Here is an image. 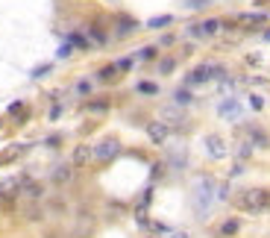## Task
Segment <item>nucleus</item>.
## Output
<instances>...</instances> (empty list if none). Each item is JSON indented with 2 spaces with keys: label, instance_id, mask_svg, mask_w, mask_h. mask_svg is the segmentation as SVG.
Returning <instances> with one entry per match:
<instances>
[{
  "label": "nucleus",
  "instance_id": "obj_1",
  "mask_svg": "<svg viewBox=\"0 0 270 238\" xmlns=\"http://www.w3.org/2000/svg\"><path fill=\"white\" fill-rule=\"evenodd\" d=\"M211 200H217V182L211 177H200L197 185H194V209H197L200 215H206Z\"/></svg>",
  "mask_w": 270,
  "mask_h": 238
},
{
  "label": "nucleus",
  "instance_id": "obj_2",
  "mask_svg": "<svg viewBox=\"0 0 270 238\" xmlns=\"http://www.w3.org/2000/svg\"><path fill=\"white\" fill-rule=\"evenodd\" d=\"M235 206H238L241 212H261V209H267V191L264 188H247L235 197Z\"/></svg>",
  "mask_w": 270,
  "mask_h": 238
},
{
  "label": "nucleus",
  "instance_id": "obj_3",
  "mask_svg": "<svg viewBox=\"0 0 270 238\" xmlns=\"http://www.w3.org/2000/svg\"><path fill=\"white\" fill-rule=\"evenodd\" d=\"M211 77H220V80H223V68H220V65H211V62H206V65H197L194 71L188 74L185 85H200V83H209Z\"/></svg>",
  "mask_w": 270,
  "mask_h": 238
},
{
  "label": "nucleus",
  "instance_id": "obj_4",
  "mask_svg": "<svg viewBox=\"0 0 270 238\" xmlns=\"http://www.w3.org/2000/svg\"><path fill=\"white\" fill-rule=\"evenodd\" d=\"M117 153H120V141H117V138H103L100 144L91 147V156L97 162H112Z\"/></svg>",
  "mask_w": 270,
  "mask_h": 238
},
{
  "label": "nucleus",
  "instance_id": "obj_5",
  "mask_svg": "<svg viewBox=\"0 0 270 238\" xmlns=\"http://www.w3.org/2000/svg\"><path fill=\"white\" fill-rule=\"evenodd\" d=\"M217 112H220V118H226V121H238L244 109H241V100H238V97H226L220 106H217Z\"/></svg>",
  "mask_w": 270,
  "mask_h": 238
},
{
  "label": "nucleus",
  "instance_id": "obj_6",
  "mask_svg": "<svg viewBox=\"0 0 270 238\" xmlns=\"http://www.w3.org/2000/svg\"><path fill=\"white\" fill-rule=\"evenodd\" d=\"M147 135H150L153 144H164L167 141V135H170V130H167L164 121H150V124H147Z\"/></svg>",
  "mask_w": 270,
  "mask_h": 238
},
{
  "label": "nucleus",
  "instance_id": "obj_7",
  "mask_svg": "<svg viewBox=\"0 0 270 238\" xmlns=\"http://www.w3.org/2000/svg\"><path fill=\"white\" fill-rule=\"evenodd\" d=\"M23 188V177H6L0 182V197H15Z\"/></svg>",
  "mask_w": 270,
  "mask_h": 238
},
{
  "label": "nucleus",
  "instance_id": "obj_8",
  "mask_svg": "<svg viewBox=\"0 0 270 238\" xmlns=\"http://www.w3.org/2000/svg\"><path fill=\"white\" fill-rule=\"evenodd\" d=\"M206 150H209L211 159H223V156L229 153V150H226V141H223L220 135H209V138H206Z\"/></svg>",
  "mask_w": 270,
  "mask_h": 238
},
{
  "label": "nucleus",
  "instance_id": "obj_9",
  "mask_svg": "<svg viewBox=\"0 0 270 238\" xmlns=\"http://www.w3.org/2000/svg\"><path fill=\"white\" fill-rule=\"evenodd\" d=\"M94 156H91V147H85V144H80L77 150H73V168H82V165H88Z\"/></svg>",
  "mask_w": 270,
  "mask_h": 238
},
{
  "label": "nucleus",
  "instance_id": "obj_10",
  "mask_svg": "<svg viewBox=\"0 0 270 238\" xmlns=\"http://www.w3.org/2000/svg\"><path fill=\"white\" fill-rule=\"evenodd\" d=\"M21 194L27 197V200H41V194H44V188H41L38 182H27V179H23V188H21Z\"/></svg>",
  "mask_w": 270,
  "mask_h": 238
},
{
  "label": "nucleus",
  "instance_id": "obj_11",
  "mask_svg": "<svg viewBox=\"0 0 270 238\" xmlns=\"http://www.w3.org/2000/svg\"><path fill=\"white\" fill-rule=\"evenodd\" d=\"M247 135L253 138V144H256V147H267V144H270L267 132H264V130H258V127H247Z\"/></svg>",
  "mask_w": 270,
  "mask_h": 238
},
{
  "label": "nucleus",
  "instance_id": "obj_12",
  "mask_svg": "<svg viewBox=\"0 0 270 238\" xmlns=\"http://www.w3.org/2000/svg\"><path fill=\"white\" fill-rule=\"evenodd\" d=\"M70 177H73V168H70V165H59L56 171H53V182H59V185H62V182H68Z\"/></svg>",
  "mask_w": 270,
  "mask_h": 238
},
{
  "label": "nucleus",
  "instance_id": "obj_13",
  "mask_svg": "<svg viewBox=\"0 0 270 238\" xmlns=\"http://www.w3.org/2000/svg\"><path fill=\"white\" fill-rule=\"evenodd\" d=\"M200 30H203V36H214V33L220 30V21H217V18H209V21L200 24Z\"/></svg>",
  "mask_w": 270,
  "mask_h": 238
},
{
  "label": "nucleus",
  "instance_id": "obj_14",
  "mask_svg": "<svg viewBox=\"0 0 270 238\" xmlns=\"http://www.w3.org/2000/svg\"><path fill=\"white\" fill-rule=\"evenodd\" d=\"M264 18H267V15H261V12H247V15H241L238 21H241V24H261Z\"/></svg>",
  "mask_w": 270,
  "mask_h": 238
},
{
  "label": "nucleus",
  "instance_id": "obj_15",
  "mask_svg": "<svg viewBox=\"0 0 270 238\" xmlns=\"http://www.w3.org/2000/svg\"><path fill=\"white\" fill-rule=\"evenodd\" d=\"M162 118H164V124H182V115H179L176 109H170V106L162 112Z\"/></svg>",
  "mask_w": 270,
  "mask_h": 238
},
{
  "label": "nucleus",
  "instance_id": "obj_16",
  "mask_svg": "<svg viewBox=\"0 0 270 238\" xmlns=\"http://www.w3.org/2000/svg\"><path fill=\"white\" fill-rule=\"evenodd\" d=\"M176 103H179V106H185V103H191V100H194V97H191V91H188V88H179V91H176Z\"/></svg>",
  "mask_w": 270,
  "mask_h": 238
},
{
  "label": "nucleus",
  "instance_id": "obj_17",
  "mask_svg": "<svg viewBox=\"0 0 270 238\" xmlns=\"http://www.w3.org/2000/svg\"><path fill=\"white\" fill-rule=\"evenodd\" d=\"M238 232V221H226V224L220 226V235L226 238V235H235Z\"/></svg>",
  "mask_w": 270,
  "mask_h": 238
},
{
  "label": "nucleus",
  "instance_id": "obj_18",
  "mask_svg": "<svg viewBox=\"0 0 270 238\" xmlns=\"http://www.w3.org/2000/svg\"><path fill=\"white\" fill-rule=\"evenodd\" d=\"M138 91L141 94H159V85L156 83H138Z\"/></svg>",
  "mask_w": 270,
  "mask_h": 238
},
{
  "label": "nucleus",
  "instance_id": "obj_19",
  "mask_svg": "<svg viewBox=\"0 0 270 238\" xmlns=\"http://www.w3.org/2000/svg\"><path fill=\"white\" fill-rule=\"evenodd\" d=\"M164 24H170V15H162V18H153V21H150L147 27H150V30H159V27H164Z\"/></svg>",
  "mask_w": 270,
  "mask_h": 238
},
{
  "label": "nucleus",
  "instance_id": "obj_20",
  "mask_svg": "<svg viewBox=\"0 0 270 238\" xmlns=\"http://www.w3.org/2000/svg\"><path fill=\"white\" fill-rule=\"evenodd\" d=\"M174 65H176V59H162L159 62V71L167 74V71H174Z\"/></svg>",
  "mask_w": 270,
  "mask_h": 238
},
{
  "label": "nucleus",
  "instance_id": "obj_21",
  "mask_svg": "<svg viewBox=\"0 0 270 238\" xmlns=\"http://www.w3.org/2000/svg\"><path fill=\"white\" fill-rule=\"evenodd\" d=\"M138 56H141V59H153V56H156V47H141Z\"/></svg>",
  "mask_w": 270,
  "mask_h": 238
},
{
  "label": "nucleus",
  "instance_id": "obj_22",
  "mask_svg": "<svg viewBox=\"0 0 270 238\" xmlns=\"http://www.w3.org/2000/svg\"><path fill=\"white\" fill-rule=\"evenodd\" d=\"M129 65H132V59H120L115 68H117V71H129Z\"/></svg>",
  "mask_w": 270,
  "mask_h": 238
},
{
  "label": "nucleus",
  "instance_id": "obj_23",
  "mask_svg": "<svg viewBox=\"0 0 270 238\" xmlns=\"http://www.w3.org/2000/svg\"><path fill=\"white\" fill-rule=\"evenodd\" d=\"M250 103H253V109H261V106H264V100H261L258 94H253V97H250Z\"/></svg>",
  "mask_w": 270,
  "mask_h": 238
},
{
  "label": "nucleus",
  "instance_id": "obj_24",
  "mask_svg": "<svg viewBox=\"0 0 270 238\" xmlns=\"http://www.w3.org/2000/svg\"><path fill=\"white\" fill-rule=\"evenodd\" d=\"M188 6H206V0H188Z\"/></svg>",
  "mask_w": 270,
  "mask_h": 238
},
{
  "label": "nucleus",
  "instance_id": "obj_25",
  "mask_svg": "<svg viewBox=\"0 0 270 238\" xmlns=\"http://www.w3.org/2000/svg\"><path fill=\"white\" fill-rule=\"evenodd\" d=\"M174 238H188L185 232H174Z\"/></svg>",
  "mask_w": 270,
  "mask_h": 238
},
{
  "label": "nucleus",
  "instance_id": "obj_26",
  "mask_svg": "<svg viewBox=\"0 0 270 238\" xmlns=\"http://www.w3.org/2000/svg\"><path fill=\"white\" fill-rule=\"evenodd\" d=\"M264 38H270V30H267V33H264Z\"/></svg>",
  "mask_w": 270,
  "mask_h": 238
}]
</instances>
